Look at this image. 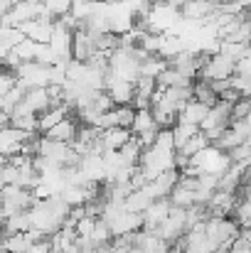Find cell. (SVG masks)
I'll return each instance as SVG.
<instances>
[{
	"mask_svg": "<svg viewBox=\"0 0 251 253\" xmlns=\"http://www.w3.org/2000/svg\"><path fill=\"white\" fill-rule=\"evenodd\" d=\"M207 108H209V106L200 103L197 98H190V101H185V106L177 111V121H175V123H190V126H197V128H200L202 118L207 116Z\"/></svg>",
	"mask_w": 251,
	"mask_h": 253,
	"instance_id": "obj_1",
	"label": "cell"
},
{
	"mask_svg": "<svg viewBox=\"0 0 251 253\" xmlns=\"http://www.w3.org/2000/svg\"><path fill=\"white\" fill-rule=\"evenodd\" d=\"M77 128H79V121H74L72 116H64L59 123H54L50 130H45L42 135L52 138V140H59V143H72L74 135H77Z\"/></svg>",
	"mask_w": 251,
	"mask_h": 253,
	"instance_id": "obj_2",
	"label": "cell"
},
{
	"mask_svg": "<svg viewBox=\"0 0 251 253\" xmlns=\"http://www.w3.org/2000/svg\"><path fill=\"white\" fill-rule=\"evenodd\" d=\"M128 130H131V135H141V133H148V130H160V126L155 123L151 108H136Z\"/></svg>",
	"mask_w": 251,
	"mask_h": 253,
	"instance_id": "obj_3",
	"label": "cell"
},
{
	"mask_svg": "<svg viewBox=\"0 0 251 253\" xmlns=\"http://www.w3.org/2000/svg\"><path fill=\"white\" fill-rule=\"evenodd\" d=\"M209 145V140H207V135L202 133V130H197L192 138H187L180 148H175V153L180 155V158H185V160H190V158H195L202 148H207Z\"/></svg>",
	"mask_w": 251,
	"mask_h": 253,
	"instance_id": "obj_4",
	"label": "cell"
},
{
	"mask_svg": "<svg viewBox=\"0 0 251 253\" xmlns=\"http://www.w3.org/2000/svg\"><path fill=\"white\" fill-rule=\"evenodd\" d=\"M40 2H42V7H45L52 17H62V15H67L69 7H72V0H40Z\"/></svg>",
	"mask_w": 251,
	"mask_h": 253,
	"instance_id": "obj_5",
	"label": "cell"
},
{
	"mask_svg": "<svg viewBox=\"0 0 251 253\" xmlns=\"http://www.w3.org/2000/svg\"><path fill=\"white\" fill-rule=\"evenodd\" d=\"M227 155H229L232 163H251V145L249 143H239V145L229 148Z\"/></svg>",
	"mask_w": 251,
	"mask_h": 253,
	"instance_id": "obj_6",
	"label": "cell"
},
{
	"mask_svg": "<svg viewBox=\"0 0 251 253\" xmlns=\"http://www.w3.org/2000/svg\"><path fill=\"white\" fill-rule=\"evenodd\" d=\"M249 111H251V101L247 96H242L239 101L232 103V121H237V118H249Z\"/></svg>",
	"mask_w": 251,
	"mask_h": 253,
	"instance_id": "obj_7",
	"label": "cell"
}]
</instances>
